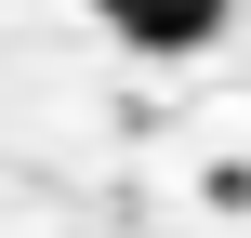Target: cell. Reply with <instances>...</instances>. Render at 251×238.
Returning <instances> with one entry per match:
<instances>
[{"label": "cell", "mask_w": 251, "mask_h": 238, "mask_svg": "<svg viewBox=\"0 0 251 238\" xmlns=\"http://www.w3.org/2000/svg\"><path fill=\"white\" fill-rule=\"evenodd\" d=\"M93 13H106L132 53H199V40H225L238 0H93Z\"/></svg>", "instance_id": "6da1fadb"}]
</instances>
